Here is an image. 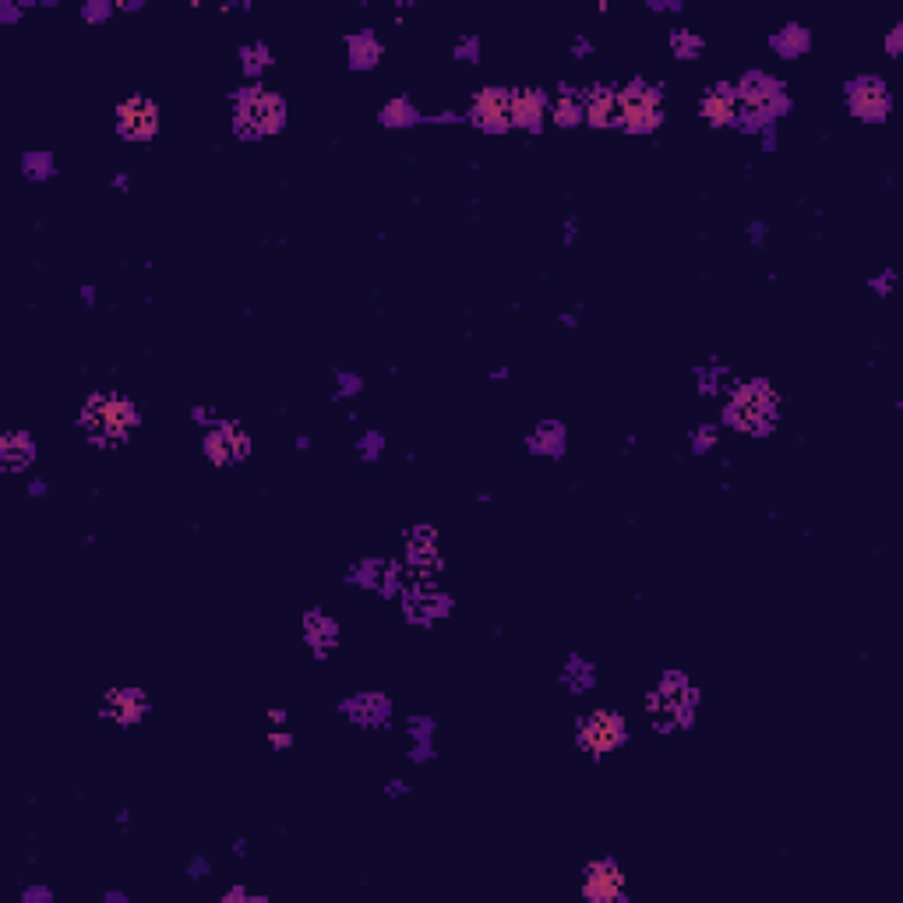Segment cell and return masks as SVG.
<instances>
[{"mask_svg":"<svg viewBox=\"0 0 903 903\" xmlns=\"http://www.w3.org/2000/svg\"><path fill=\"white\" fill-rule=\"evenodd\" d=\"M131 424H135V410L117 396H99L85 406V431L92 438H106V441L124 438L131 431Z\"/></svg>","mask_w":903,"mask_h":903,"instance_id":"obj_1","label":"cell"},{"mask_svg":"<svg viewBox=\"0 0 903 903\" xmlns=\"http://www.w3.org/2000/svg\"><path fill=\"white\" fill-rule=\"evenodd\" d=\"M618 106H621L618 124L628 127V131H653V127L664 120V113H660V96L653 89H646V85L625 89L618 96Z\"/></svg>","mask_w":903,"mask_h":903,"instance_id":"obj_2","label":"cell"},{"mask_svg":"<svg viewBox=\"0 0 903 903\" xmlns=\"http://www.w3.org/2000/svg\"><path fill=\"white\" fill-rule=\"evenodd\" d=\"M579 741H583V748L593 755L614 752V748L625 741V720H621L618 713L600 709V713H593V717H586L583 724H579Z\"/></svg>","mask_w":903,"mask_h":903,"instance_id":"obj_3","label":"cell"},{"mask_svg":"<svg viewBox=\"0 0 903 903\" xmlns=\"http://www.w3.org/2000/svg\"><path fill=\"white\" fill-rule=\"evenodd\" d=\"M240 127L247 135H272L283 127V103L269 92H254L247 103L240 106Z\"/></svg>","mask_w":903,"mask_h":903,"instance_id":"obj_4","label":"cell"},{"mask_svg":"<svg viewBox=\"0 0 903 903\" xmlns=\"http://www.w3.org/2000/svg\"><path fill=\"white\" fill-rule=\"evenodd\" d=\"M625 889V875L614 861H593L586 868V879H583V893L586 900L593 903H614Z\"/></svg>","mask_w":903,"mask_h":903,"instance_id":"obj_5","label":"cell"},{"mask_svg":"<svg viewBox=\"0 0 903 903\" xmlns=\"http://www.w3.org/2000/svg\"><path fill=\"white\" fill-rule=\"evenodd\" d=\"M159 127V113L149 99H127L117 110V131L124 138H152Z\"/></svg>","mask_w":903,"mask_h":903,"instance_id":"obj_6","label":"cell"},{"mask_svg":"<svg viewBox=\"0 0 903 903\" xmlns=\"http://www.w3.org/2000/svg\"><path fill=\"white\" fill-rule=\"evenodd\" d=\"M473 120H477L484 131H505L512 124V96L501 89H487L477 96L473 103Z\"/></svg>","mask_w":903,"mask_h":903,"instance_id":"obj_7","label":"cell"},{"mask_svg":"<svg viewBox=\"0 0 903 903\" xmlns=\"http://www.w3.org/2000/svg\"><path fill=\"white\" fill-rule=\"evenodd\" d=\"M731 413L738 417L741 427H762L773 420V396H769V389H762V385H752V389L734 396Z\"/></svg>","mask_w":903,"mask_h":903,"instance_id":"obj_8","label":"cell"},{"mask_svg":"<svg viewBox=\"0 0 903 903\" xmlns=\"http://www.w3.org/2000/svg\"><path fill=\"white\" fill-rule=\"evenodd\" d=\"M247 448H251V441H247V434L240 431V427L226 424L219 427V431H212L209 438H205V452H209L212 463H233V459H244L247 456Z\"/></svg>","mask_w":903,"mask_h":903,"instance_id":"obj_9","label":"cell"},{"mask_svg":"<svg viewBox=\"0 0 903 903\" xmlns=\"http://www.w3.org/2000/svg\"><path fill=\"white\" fill-rule=\"evenodd\" d=\"M851 106H854L858 117L882 120L886 117V110H889V96H886V89H882L879 82H861L858 89L851 92Z\"/></svg>","mask_w":903,"mask_h":903,"instance_id":"obj_10","label":"cell"},{"mask_svg":"<svg viewBox=\"0 0 903 903\" xmlns=\"http://www.w3.org/2000/svg\"><path fill=\"white\" fill-rule=\"evenodd\" d=\"M145 713V695L142 692H110L106 695V717L120 720V724H135Z\"/></svg>","mask_w":903,"mask_h":903,"instance_id":"obj_11","label":"cell"},{"mask_svg":"<svg viewBox=\"0 0 903 903\" xmlns=\"http://www.w3.org/2000/svg\"><path fill=\"white\" fill-rule=\"evenodd\" d=\"M544 117V96L537 89H523L512 96V124L519 127H540Z\"/></svg>","mask_w":903,"mask_h":903,"instance_id":"obj_12","label":"cell"},{"mask_svg":"<svg viewBox=\"0 0 903 903\" xmlns=\"http://www.w3.org/2000/svg\"><path fill=\"white\" fill-rule=\"evenodd\" d=\"M586 117H590V124H597V127L618 124V117H621L618 92H611V89H597V92H593L590 103H586Z\"/></svg>","mask_w":903,"mask_h":903,"instance_id":"obj_13","label":"cell"},{"mask_svg":"<svg viewBox=\"0 0 903 903\" xmlns=\"http://www.w3.org/2000/svg\"><path fill=\"white\" fill-rule=\"evenodd\" d=\"M702 117L709 120V124H731L734 117H738V106H734V96L731 92H709L706 99H702Z\"/></svg>","mask_w":903,"mask_h":903,"instance_id":"obj_14","label":"cell"},{"mask_svg":"<svg viewBox=\"0 0 903 903\" xmlns=\"http://www.w3.org/2000/svg\"><path fill=\"white\" fill-rule=\"evenodd\" d=\"M0 459H4V466H25L32 459V441L25 434H8L0 445Z\"/></svg>","mask_w":903,"mask_h":903,"instance_id":"obj_15","label":"cell"},{"mask_svg":"<svg viewBox=\"0 0 903 903\" xmlns=\"http://www.w3.org/2000/svg\"><path fill=\"white\" fill-rule=\"evenodd\" d=\"M773 85L769 82H752V85H745V99H748V106H755V110H759V106H766L769 99H773Z\"/></svg>","mask_w":903,"mask_h":903,"instance_id":"obj_16","label":"cell"},{"mask_svg":"<svg viewBox=\"0 0 903 903\" xmlns=\"http://www.w3.org/2000/svg\"><path fill=\"white\" fill-rule=\"evenodd\" d=\"M575 117H579V106H575V99H561V103H558V124H575Z\"/></svg>","mask_w":903,"mask_h":903,"instance_id":"obj_17","label":"cell"},{"mask_svg":"<svg viewBox=\"0 0 903 903\" xmlns=\"http://www.w3.org/2000/svg\"><path fill=\"white\" fill-rule=\"evenodd\" d=\"M272 745H290V734H276V738H272Z\"/></svg>","mask_w":903,"mask_h":903,"instance_id":"obj_18","label":"cell"}]
</instances>
